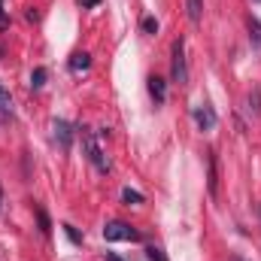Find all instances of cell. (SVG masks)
<instances>
[{"label": "cell", "mask_w": 261, "mask_h": 261, "mask_svg": "<svg viewBox=\"0 0 261 261\" xmlns=\"http://www.w3.org/2000/svg\"><path fill=\"white\" fill-rule=\"evenodd\" d=\"M46 79H49L46 67H37V70L31 73V88H34V91H37V88H43V85H46Z\"/></svg>", "instance_id": "8fae6325"}, {"label": "cell", "mask_w": 261, "mask_h": 261, "mask_svg": "<svg viewBox=\"0 0 261 261\" xmlns=\"http://www.w3.org/2000/svg\"><path fill=\"white\" fill-rule=\"evenodd\" d=\"M107 261H122L119 255H113V252H107Z\"/></svg>", "instance_id": "d6986e66"}, {"label": "cell", "mask_w": 261, "mask_h": 261, "mask_svg": "<svg viewBox=\"0 0 261 261\" xmlns=\"http://www.w3.org/2000/svg\"><path fill=\"white\" fill-rule=\"evenodd\" d=\"M146 255H149V261H167L164 258V252H161V246H149Z\"/></svg>", "instance_id": "e0dca14e"}, {"label": "cell", "mask_w": 261, "mask_h": 261, "mask_svg": "<svg viewBox=\"0 0 261 261\" xmlns=\"http://www.w3.org/2000/svg\"><path fill=\"white\" fill-rule=\"evenodd\" d=\"M82 149H85V158H88L100 173H107V170H110V158L103 155V149L97 146V137H94L88 128H82Z\"/></svg>", "instance_id": "7a4b0ae2"}, {"label": "cell", "mask_w": 261, "mask_h": 261, "mask_svg": "<svg viewBox=\"0 0 261 261\" xmlns=\"http://www.w3.org/2000/svg\"><path fill=\"white\" fill-rule=\"evenodd\" d=\"M64 231H67V237H70L73 243H82V237L76 234V228H73V225H64Z\"/></svg>", "instance_id": "ac0fdd59"}, {"label": "cell", "mask_w": 261, "mask_h": 261, "mask_svg": "<svg viewBox=\"0 0 261 261\" xmlns=\"http://www.w3.org/2000/svg\"><path fill=\"white\" fill-rule=\"evenodd\" d=\"M3 24H6V18H3V9H0V28H3Z\"/></svg>", "instance_id": "ffe728a7"}, {"label": "cell", "mask_w": 261, "mask_h": 261, "mask_svg": "<svg viewBox=\"0 0 261 261\" xmlns=\"http://www.w3.org/2000/svg\"><path fill=\"white\" fill-rule=\"evenodd\" d=\"M140 28H143V31H146V34H158V21H155V18H152V15H146V18H143V21H140Z\"/></svg>", "instance_id": "2e32d148"}, {"label": "cell", "mask_w": 261, "mask_h": 261, "mask_svg": "<svg viewBox=\"0 0 261 261\" xmlns=\"http://www.w3.org/2000/svg\"><path fill=\"white\" fill-rule=\"evenodd\" d=\"M103 240H110V243H116V240H140V234L128 222H107L103 225Z\"/></svg>", "instance_id": "3957f363"}, {"label": "cell", "mask_w": 261, "mask_h": 261, "mask_svg": "<svg viewBox=\"0 0 261 261\" xmlns=\"http://www.w3.org/2000/svg\"><path fill=\"white\" fill-rule=\"evenodd\" d=\"M246 103H249V113L252 116H261V88H252L249 91V100Z\"/></svg>", "instance_id": "7c38bea8"}, {"label": "cell", "mask_w": 261, "mask_h": 261, "mask_svg": "<svg viewBox=\"0 0 261 261\" xmlns=\"http://www.w3.org/2000/svg\"><path fill=\"white\" fill-rule=\"evenodd\" d=\"M200 12H203V0H186V15H189L192 24L200 21Z\"/></svg>", "instance_id": "9c48e42d"}, {"label": "cell", "mask_w": 261, "mask_h": 261, "mask_svg": "<svg viewBox=\"0 0 261 261\" xmlns=\"http://www.w3.org/2000/svg\"><path fill=\"white\" fill-rule=\"evenodd\" d=\"M37 222H40V231H43V234H49V231H52V222H49V216H46L40 206H37Z\"/></svg>", "instance_id": "9a60e30c"}, {"label": "cell", "mask_w": 261, "mask_h": 261, "mask_svg": "<svg viewBox=\"0 0 261 261\" xmlns=\"http://www.w3.org/2000/svg\"><path fill=\"white\" fill-rule=\"evenodd\" d=\"M146 85H149V94H152L155 103H164V100H167V82H164L161 76H149Z\"/></svg>", "instance_id": "8992f818"}, {"label": "cell", "mask_w": 261, "mask_h": 261, "mask_svg": "<svg viewBox=\"0 0 261 261\" xmlns=\"http://www.w3.org/2000/svg\"><path fill=\"white\" fill-rule=\"evenodd\" d=\"M0 206H3V189H0Z\"/></svg>", "instance_id": "44dd1931"}, {"label": "cell", "mask_w": 261, "mask_h": 261, "mask_svg": "<svg viewBox=\"0 0 261 261\" xmlns=\"http://www.w3.org/2000/svg\"><path fill=\"white\" fill-rule=\"evenodd\" d=\"M12 107H15V103H12V97H9V91H6V88L0 85V110L12 116Z\"/></svg>", "instance_id": "4fadbf2b"}, {"label": "cell", "mask_w": 261, "mask_h": 261, "mask_svg": "<svg viewBox=\"0 0 261 261\" xmlns=\"http://www.w3.org/2000/svg\"><path fill=\"white\" fill-rule=\"evenodd\" d=\"M52 137H55V143H58L64 152H70V146H73V128L67 125L64 119H55V122H52Z\"/></svg>", "instance_id": "5b68a950"}, {"label": "cell", "mask_w": 261, "mask_h": 261, "mask_svg": "<svg viewBox=\"0 0 261 261\" xmlns=\"http://www.w3.org/2000/svg\"><path fill=\"white\" fill-rule=\"evenodd\" d=\"M206 189L210 195H219V173H216V152H210V179H206Z\"/></svg>", "instance_id": "52a82bcc"}, {"label": "cell", "mask_w": 261, "mask_h": 261, "mask_svg": "<svg viewBox=\"0 0 261 261\" xmlns=\"http://www.w3.org/2000/svg\"><path fill=\"white\" fill-rule=\"evenodd\" d=\"M192 116H195L197 130H213L219 125V116H216V110H213L210 103H197L195 110H192Z\"/></svg>", "instance_id": "277c9868"}, {"label": "cell", "mask_w": 261, "mask_h": 261, "mask_svg": "<svg viewBox=\"0 0 261 261\" xmlns=\"http://www.w3.org/2000/svg\"><path fill=\"white\" fill-rule=\"evenodd\" d=\"M246 24H249V40H252V46H258L261 49V21L255 18V15H249Z\"/></svg>", "instance_id": "30bf717a"}, {"label": "cell", "mask_w": 261, "mask_h": 261, "mask_svg": "<svg viewBox=\"0 0 261 261\" xmlns=\"http://www.w3.org/2000/svg\"><path fill=\"white\" fill-rule=\"evenodd\" d=\"M170 76H173L176 85H189V61H186V43H182V37L173 40V46H170Z\"/></svg>", "instance_id": "6da1fadb"}, {"label": "cell", "mask_w": 261, "mask_h": 261, "mask_svg": "<svg viewBox=\"0 0 261 261\" xmlns=\"http://www.w3.org/2000/svg\"><path fill=\"white\" fill-rule=\"evenodd\" d=\"M122 200H125V203H143V195L134 192V189H122Z\"/></svg>", "instance_id": "5bb4252c"}, {"label": "cell", "mask_w": 261, "mask_h": 261, "mask_svg": "<svg viewBox=\"0 0 261 261\" xmlns=\"http://www.w3.org/2000/svg\"><path fill=\"white\" fill-rule=\"evenodd\" d=\"M91 67V55L88 52H76L73 58H70V70L73 73H82V70H88Z\"/></svg>", "instance_id": "ba28073f"}]
</instances>
